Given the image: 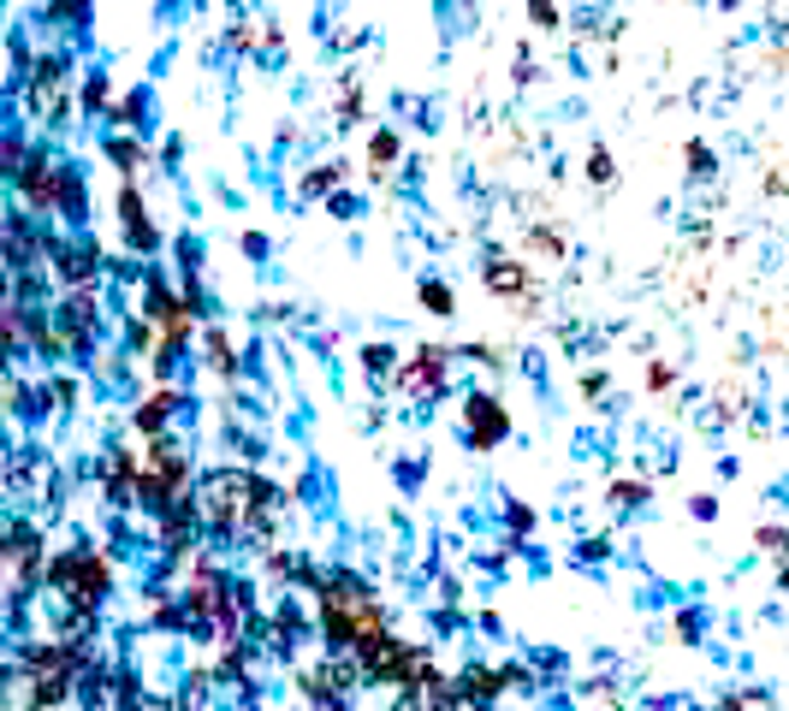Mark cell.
Masks as SVG:
<instances>
[{
	"label": "cell",
	"mask_w": 789,
	"mask_h": 711,
	"mask_svg": "<svg viewBox=\"0 0 789 711\" xmlns=\"http://www.w3.org/2000/svg\"><path fill=\"white\" fill-rule=\"evenodd\" d=\"M303 688H308V700H338V693H345V676L338 670H303Z\"/></svg>",
	"instance_id": "cell-3"
},
{
	"label": "cell",
	"mask_w": 789,
	"mask_h": 711,
	"mask_svg": "<svg viewBox=\"0 0 789 711\" xmlns=\"http://www.w3.org/2000/svg\"><path fill=\"white\" fill-rule=\"evenodd\" d=\"M482 711H487V705H482Z\"/></svg>",
	"instance_id": "cell-4"
},
{
	"label": "cell",
	"mask_w": 789,
	"mask_h": 711,
	"mask_svg": "<svg viewBox=\"0 0 789 711\" xmlns=\"http://www.w3.org/2000/svg\"><path fill=\"white\" fill-rule=\"evenodd\" d=\"M54 581H60L78 605H95L101 593H108V569H101L95 558H60V563H54Z\"/></svg>",
	"instance_id": "cell-1"
},
{
	"label": "cell",
	"mask_w": 789,
	"mask_h": 711,
	"mask_svg": "<svg viewBox=\"0 0 789 711\" xmlns=\"http://www.w3.org/2000/svg\"><path fill=\"white\" fill-rule=\"evenodd\" d=\"M499 682H505V676L499 670H463L457 676V693H463V700H493V693H499Z\"/></svg>",
	"instance_id": "cell-2"
}]
</instances>
